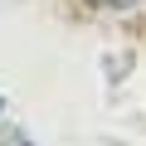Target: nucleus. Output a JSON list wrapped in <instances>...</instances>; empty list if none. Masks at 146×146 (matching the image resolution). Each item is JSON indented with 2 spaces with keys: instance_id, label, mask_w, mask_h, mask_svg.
<instances>
[{
  "instance_id": "f257e3e1",
  "label": "nucleus",
  "mask_w": 146,
  "mask_h": 146,
  "mask_svg": "<svg viewBox=\"0 0 146 146\" xmlns=\"http://www.w3.org/2000/svg\"><path fill=\"white\" fill-rule=\"evenodd\" d=\"M5 146H34V141H25V131H5Z\"/></svg>"
},
{
  "instance_id": "7ed1b4c3",
  "label": "nucleus",
  "mask_w": 146,
  "mask_h": 146,
  "mask_svg": "<svg viewBox=\"0 0 146 146\" xmlns=\"http://www.w3.org/2000/svg\"><path fill=\"white\" fill-rule=\"evenodd\" d=\"M0 112H5V98H0Z\"/></svg>"
},
{
  "instance_id": "f03ea898",
  "label": "nucleus",
  "mask_w": 146,
  "mask_h": 146,
  "mask_svg": "<svg viewBox=\"0 0 146 146\" xmlns=\"http://www.w3.org/2000/svg\"><path fill=\"white\" fill-rule=\"evenodd\" d=\"M93 5H131V0H93Z\"/></svg>"
}]
</instances>
